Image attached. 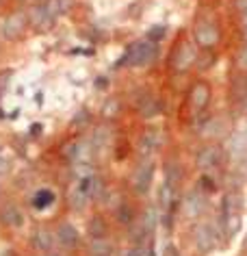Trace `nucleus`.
I'll use <instances>...</instances> for the list:
<instances>
[{
	"label": "nucleus",
	"instance_id": "f8f14e48",
	"mask_svg": "<svg viewBox=\"0 0 247 256\" xmlns=\"http://www.w3.org/2000/svg\"><path fill=\"white\" fill-rule=\"evenodd\" d=\"M2 219H4V224L11 226V228H22L24 226V213H22L15 204L4 206L2 209Z\"/></svg>",
	"mask_w": 247,
	"mask_h": 256
},
{
	"label": "nucleus",
	"instance_id": "bb28decb",
	"mask_svg": "<svg viewBox=\"0 0 247 256\" xmlns=\"http://www.w3.org/2000/svg\"><path fill=\"white\" fill-rule=\"evenodd\" d=\"M237 9H239V13H245L247 11V0H237Z\"/></svg>",
	"mask_w": 247,
	"mask_h": 256
},
{
	"label": "nucleus",
	"instance_id": "4be33fe9",
	"mask_svg": "<svg viewBox=\"0 0 247 256\" xmlns=\"http://www.w3.org/2000/svg\"><path fill=\"white\" fill-rule=\"evenodd\" d=\"M180 181V167L176 165V163H169L167 165V176H165V183L172 184V187H176Z\"/></svg>",
	"mask_w": 247,
	"mask_h": 256
},
{
	"label": "nucleus",
	"instance_id": "0eeeda50",
	"mask_svg": "<svg viewBox=\"0 0 247 256\" xmlns=\"http://www.w3.org/2000/svg\"><path fill=\"white\" fill-rule=\"evenodd\" d=\"M221 163V148L219 146H204L197 152V165L202 170H212Z\"/></svg>",
	"mask_w": 247,
	"mask_h": 256
},
{
	"label": "nucleus",
	"instance_id": "20e7f679",
	"mask_svg": "<svg viewBox=\"0 0 247 256\" xmlns=\"http://www.w3.org/2000/svg\"><path fill=\"white\" fill-rule=\"evenodd\" d=\"M195 246L200 250L202 254H208L212 252L217 246V232L212 224H208V221H202V224L195 226Z\"/></svg>",
	"mask_w": 247,
	"mask_h": 256
},
{
	"label": "nucleus",
	"instance_id": "7c9ffc66",
	"mask_svg": "<svg viewBox=\"0 0 247 256\" xmlns=\"http://www.w3.org/2000/svg\"><path fill=\"white\" fill-rule=\"evenodd\" d=\"M46 256H65V254H59V252H48Z\"/></svg>",
	"mask_w": 247,
	"mask_h": 256
},
{
	"label": "nucleus",
	"instance_id": "f03ea898",
	"mask_svg": "<svg viewBox=\"0 0 247 256\" xmlns=\"http://www.w3.org/2000/svg\"><path fill=\"white\" fill-rule=\"evenodd\" d=\"M156 57V46L152 39H141L135 41L133 46L128 48V52L124 54V61L126 65H133V68H143V65L152 63Z\"/></svg>",
	"mask_w": 247,
	"mask_h": 256
},
{
	"label": "nucleus",
	"instance_id": "423d86ee",
	"mask_svg": "<svg viewBox=\"0 0 247 256\" xmlns=\"http://www.w3.org/2000/svg\"><path fill=\"white\" fill-rule=\"evenodd\" d=\"M24 26H26V18L22 13H13V15H9L7 20L0 24V37L2 39H15V37H20V33L24 31Z\"/></svg>",
	"mask_w": 247,
	"mask_h": 256
},
{
	"label": "nucleus",
	"instance_id": "2f4dec72",
	"mask_svg": "<svg viewBox=\"0 0 247 256\" xmlns=\"http://www.w3.org/2000/svg\"><path fill=\"white\" fill-rule=\"evenodd\" d=\"M245 248H247V239H245Z\"/></svg>",
	"mask_w": 247,
	"mask_h": 256
},
{
	"label": "nucleus",
	"instance_id": "ddd939ff",
	"mask_svg": "<svg viewBox=\"0 0 247 256\" xmlns=\"http://www.w3.org/2000/svg\"><path fill=\"white\" fill-rule=\"evenodd\" d=\"M76 187H78L80 191L87 195V198H93V195L100 191V178L93 176V174H89V176H82L80 183L76 184Z\"/></svg>",
	"mask_w": 247,
	"mask_h": 256
},
{
	"label": "nucleus",
	"instance_id": "39448f33",
	"mask_svg": "<svg viewBox=\"0 0 247 256\" xmlns=\"http://www.w3.org/2000/svg\"><path fill=\"white\" fill-rule=\"evenodd\" d=\"M204 209H206V193L204 191H191L184 198L182 211H184V217H189V219L200 217L204 213Z\"/></svg>",
	"mask_w": 247,
	"mask_h": 256
},
{
	"label": "nucleus",
	"instance_id": "4468645a",
	"mask_svg": "<svg viewBox=\"0 0 247 256\" xmlns=\"http://www.w3.org/2000/svg\"><path fill=\"white\" fill-rule=\"evenodd\" d=\"M191 102H193V107L197 111H202V109L208 105V87L204 83H197L193 87V91H191Z\"/></svg>",
	"mask_w": 247,
	"mask_h": 256
},
{
	"label": "nucleus",
	"instance_id": "a878e982",
	"mask_svg": "<svg viewBox=\"0 0 247 256\" xmlns=\"http://www.w3.org/2000/svg\"><path fill=\"white\" fill-rule=\"evenodd\" d=\"M9 167H11V165H9V161L4 159L2 154H0V176H4V174L9 172Z\"/></svg>",
	"mask_w": 247,
	"mask_h": 256
},
{
	"label": "nucleus",
	"instance_id": "393cba45",
	"mask_svg": "<svg viewBox=\"0 0 247 256\" xmlns=\"http://www.w3.org/2000/svg\"><path fill=\"white\" fill-rule=\"evenodd\" d=\"M202 191H204V193H211V191H215V184H212V178H208V176H202Z\"/></svg>",
	"mask_w": 247,
	"mask_h": 256
},
{
	"label": "nucleus",
	"instance_id": "c85d7f7f",
	"mask_svg": "<svg viewBox=\"0 0 247 256\" xmlns=\"http://www.w3.org/2000/svg\"><path fill=\"white\" fill-rule=\"evenodd\" d=\"M165 256H180V254H176L174 248H167V254H165Z\"/></svg>",
	"mask_w": 247,
	"mask_h": 256
},
{
	"label": "nucleus",
	"instance_id": "412c9836",
	"mask_svg": "<svg viewBox=\"0 0 247 256\" xmlns=\"http://www.w3.org/2000/svg\"><path fill=\"white\" fill-rule=\"evenodd\" d=\"M70 202H72V206H74L76 211H82V209L87 206V202H89V198H87V195L82 193L78 187H76L74 191H72V198H70Z\"/></svg>",
	"mask_w": 247,
	"mask_h": 256
},
{
	"label": "nucleus",
	"instance_id": "6ab92c4d",
	"mask_svg": "<svg viewBox=\"0 0 247 256\" xmlns=\"http://www.w3.org/2000/svg\"><path fill=\"white\" fill-rule=\"evenodd\" d=\"M46 9L50 11V15L54 20L59 18V15H63L65 11L70 9V0H48L46 2Z\"/></svg>",
	"mask_w": 247,
	"mask_h": 256
},
{
	"label": "nucleus",
	"instance_id": "a211bd4d",
	"mask_svg": "<svg viewBox=\"0 0 247 256\" xmlns=\"http://www.w3.org/2000/svg\"><path fill=\"white\" fill-rule=\"evenodd\" d=\"M54 202V193L50 189H39V191L35 193V198H33V204L37 206V209H46V206H50Z\"/></svg>",
	"mask_w": 247,
	"mask_h": 256
},
{
	"label": "nucleus",
	"instance_id": "cd10ccee",
	"mask_svg": "<svg viewBox=\"0 0 247 256\" xmlns=\"http://www.w3.org/2000/svg\"><path fill=\"white\" fill-rule=\"evenodd\" d=\"M241 18H243V33L247 37V11H245V13H241Z\"/></svg>",
	"mask_w": 247,
	"mask_h": 256
},
{
	"label": "nucleus",
	"instance_id": "f257e3e1",
	"mask_svg": "<svg viewBox=\"0 0 247 256\" xmlns=\"http://www.w3.org/2000/svg\"><path fill=\"white\" fill-rule=\"evenodd\" d=\"M219 226H221L226 241H230L241 228V198L237 191H230L221 200V215H219Z\"/></svg>",
	"mask_w": 247,
	"mask_h": 256
},
{
	"label": "nucleus",
	"instance_id": "b1692460",
	"mask_svg": "<svg viewBox=\"0 0 247 256\" xmlns=\"http://www.w3.org/2000/svg\"><path fill=\"white\" fill-rule=\"evenodd\" d=\"M237 63H239V68L241 70H247V43L243 48H241V52H239V59H237Z\"/></svg>",
	"mask_w": 247,
	"mask_h": 256
},
{
	"label": "nucleus",
	"instance_id": "aec40b11",
	"mask_svg": "<svg viewBox=\"0 0 247 256\" xmlns=\"http://www.w3.org/2000/svg\"><path fill=\"white\" fill-rule=\"evenodd\" d=\"M139 109H141V115L143 117H152V115H156V113L161 111V105H158V100H154L152 96H147L145 100L139 105Z\"/></svg>",
	"mask_w": 247,
	"mask_h": 256
},
{
	"label": "nucleus",
	"instance_id": "dca6fc26",
	"mask_svg": "<svg viewBox=\"0 0 247 256\" xmlns=\"http://www.w3.org/2000/svg\"><path fill=\"white\" fill-rule=\"evenodd\" d=\"M111 252H113V246L104 237L93 239L91 246H89V254L91 256H111Z\"/></svg>",
	"mask_w": 247,
	"mask_h": 256
},
{
	"label": "nucleus",
	"instance_id": "2eb2a0df",
	"mask_svg": "<svg viewBox=\"0 0 247 256\" xmlns=\"http://www.w3.org/2000/svg\"><path fill=\"white\" fill-rule=\"evenodd\" d=\"M156 146H158V133L156 130H147V133L141 137V154H145V159H150L152 156V152L156 150Z\"/></svg>",
	"mask_w": 247,
	"mask_h": 256
},
{
	"label": "nucleus",
	"instance_id": "9b49d317",
	"mask_svg": "<svg viewBox=\"0 0 247 256\" xmlns=\"http://www.w3.org/2000/svg\"><path fill=\"white\" fill-rule=\"evenodd\" d=\"M33 248L37 252H43L48 254L52 250V232L48 228H37L35 235H33Z\"/></svg>",
	"mask_w": 247,
	"mask_h": 256
},
{
	"label": "nucleus",
	"instance_id": "5701e85b",
	"mask_svg": "<svg viewBox=\"0 0 247 256\" xmlns=\"http://www.w3.org/2000/svg\"><path fill=\"white\" fill-rule=\"evenodd\" d=\"M89 230H91V237L96 235V239H98V237H102V232H104V224H102L100 219H96V221H91Z\"/></svg>",
	"mask_w": 247,
	"mask_h": 256
},
{
	"label": "nucleus",
	"instance_id": "9d476101",
	"mask_svg": "<svg viewBox=\"0 0 247 256\" xmlns=\"http://www.w3.org/2000/svg\"><path fill=\"white\" fill-rule=\"evenodd\" d=\"M57 239L61 241L63 248H76V246H78L80 235H78V230H76V226H72V224H68V221H65V224L59 226Z\"/></svg>",
	"mask_w": 247,
	"mask_h": 256
},
{
	"label": "nucleus",
	"instance_id": "f3484780",
	"mask_svg": "<svg viewBox=\"0 0 247 256\" xmlns=\"http://www.w3.org/2000/svg\"><path fill=\"white\" fill-rule=\"evenodd\" d=\"M193 63V50H191V46H184L178 50V57H176V68L178 70H186L189 65Z\"/></svg>",
	"mask_w": 247,
	"mask_h": 256
},
{
	"label": "nucleus",
	"instance_id": "1a4fd4ad",
	"mask_svg": "<svg viewBox=\"0 0 247 256\" xmlns=\"http://www.w3.org/2000/svg\"><path fill=\"white\" fill-rule=\"evenodd\" d=\"M217 37L219 33L212 24H208V22H202V24H197L195 29V39L197 43H202V46H215L217 43Z\"/></svg>",
	"mask_w": 247,
	"mask_h": 256
},
{
	"label": "nucleus",
	"instance_id": "c756f323",
	"mask_svg": "<svg viewBox=\"0 0 247 256\" xmlns=\"http://www.w3.org/2000/svg\"><path fill=\"white\" fill-rule=\"evenodd\" d=\"M126 256H141V254H139V250H130V252L126 254Z\"/></svg>",
	"mask_w": 247,
	"mask_h": 256
},
{
	"label": "nucleus",
	"instance_id": "6e6552de",
	"mask_svg": "<svg viewBox=\"0 0 247 256\" xmlns=\"http://www.w3.org/2000/svg\"><path fill=\"white\" fill-rule=\"evenodd\" d=\"M29 20L37 31H48V29H52V24H54V18L50 15V11L46 9V4H37V7H33Z\"/></svg>",
	"mask_w": 247,
	"mask_h": 256
},
{
	"label": "nucleus",
	"instance_id": "7ed1b4c3",
	"mask_svg": "<svg viewBox=\"0 0 247 256\" xmlns=\"http://www.w3.org/2000/svg\"><path fill=\"white\" fill-rule=\"evenodd\" d=\"M152 178H154V163H152L150 159L141 161L139 167H137L135 174H133L135 191L141 193V195H145L147 191H150V187H152Z\"/></svg>",
	"mask_w": 247,
	"mask_h": 256
}]
</instances>
